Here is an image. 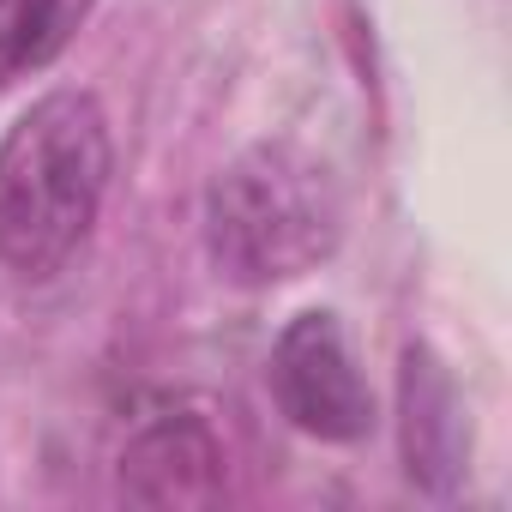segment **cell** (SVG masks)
<instances>
[{
	"instance_id": "1",
	"label": "cell",
	"mask_w": 512,
	"mask_h": 512,
	"mask_svg": "<svg viewBox=\"0 0 512 512\" xmlns=\"http://www.w3.org/2000/svg\"><path fill=\"white\" fill-rule=\"evenodd\" d=\"M109 169L103 103L79 85L37 97L0 139V266L31 284L55 278L97 229Z\"/></svg>"
},
{
	"instance_id": "2",
	"label": "cell",
	"mask_w": 512,
	"mask_h": 512,
	"mask_svg": "<svg viewBox=\"0 0 512 512\" xmlns=\"http://www.w3.org/2000/svg\"><path fill=\"white\" fill-rule=\"evenodd\" d=\"M344 241V193L320 151L260 139L235 151L205 193V253L217 278L272 290L326 266Z\"/></svg>"
},
{
	"instance_id": "3",
	"label": "cell",
	"mask_w": 512,
	"mask_h": 512,
	"mask_svg": "<svg viewBox=\"0 0 512 512\" xmlns=\"http://www.w3.org/2000/svg\"><path fill=\"white\" fill-rule=\"evenodd\" d=\"M266 380H272V398L290 416V428H302L314 440L350 446L374 428V392H368L332 308H308L278 332Z\"/></svg>"
},
{
	"instance_id": "4",
	"label": "cell",
	"mask_w": 512,
	"mask_h": 512,
	"mask_svg": "<svg viewBox=\"0 0 512 512\" xmlns=\"http://www.w3.org/2000/svg\"><path fill=\"white\" fill-rule=\"evenodd\" d=\"M398 440H404V470L428 494H452L464 464H470V422L452 368L428 350L410 344L398 368Z\"/></svg>"
},
{
	"instance_id": "5",
	"label": "cell",
	"mask_w": 512,
	"mask_h": 512,
	"mask_svg": "<svg viewBox=\"0 0 512 512\" xmlns=\"http://www.w3.org/2000/svg\"><path fill=\"white\" fill-rule=\"evenodd\" d=\"M121 488L145 506H205L223 494V446L187 410L151 416L121 446Z\"/></svg>"
},
{
	"instance_id": "6",
	"label": "cell",
	"mask_w": 512,
	"mask_h": 512,
	"mask_svg": "<svg viewBox=\"0 0 512 512\" xmlns=\"http://www.w3.org/2000/svg\"><path fill=\"white\" fill-rule=\"evenodd\" d=\"M97 0H0V91L55 67Z\"/></svg>"
}]
</instances>
